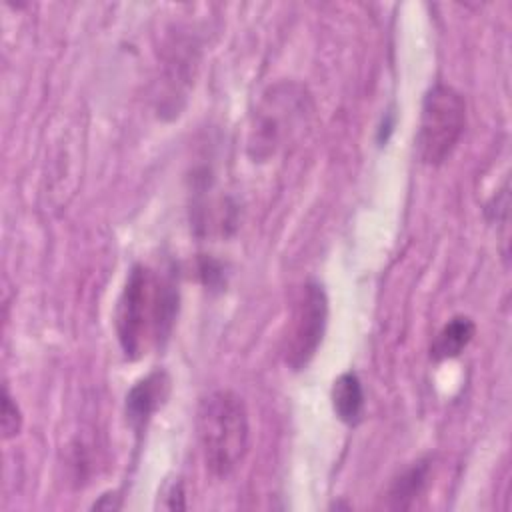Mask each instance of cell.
I'll list each match as a JSON object with an SVG mask.
<instances>
[{
  "label": "cell",
  "instance_id": "obj_7",
  "mask_svg": "<svg viewBox=\"0 0 512 512\" xmlns=\"http://www.w3.org/2000/svg\"><path fill=\"white\" fill-rule=\"evenodd\" d=\"M476 334V324L468 316H454L450 318L442 330L436 334L430 356L434 360H450L462 354V350L472 342Z\"/></svg>",
  "mask_w": 512,
  "mask_h": 512
},
{
  "label": "cell",
  "instance_id": "obj_8",
  "mask_svg": "<svg viewBox=\"0 0 512 512\" xmlns=\"http://www.w3.org/2000/svg\"><path fill=\"white\" fill-rule=\"evenodd\" d=\"M430 474V462L426 458L414 462L410 468H406L388 488V508L394 510H406L412 506V502L424 492L426 482Z\"/></svg>",
  "mask_w": 512,
  "mask_h": 512
},
{
  "label": "cell",
  "instance_id": "obj_4",
  "mask_svg": "<svg viewBox=\"0 0 512 512\" xmlns=\"http://www.w3.org/2000/svg\"><path fill=\"white\" fill-rule=\"evenodd\" d=\"M328 324V298L318 282H306L294 300L284 338V360L292 370L306 368L316 356Z\"/></svg>",
  "mask_w": 512,
  "mask_h": 512
},
{
  "label": "cell",
  "instance_id": "obj_1",
  "mask_svg": "<svg viewBox=\"0 0 512 512\" xmlns=\"http://www.w3.org/2000/svg\"><path fill=\"white\" fill-rule=\"evenodd\" d=\"M178 290L170 278L136 264L116 304V336L128 360H138L162 344L176 320Z\"/></svg>",
  "mask_w": 512,
  "mask_h": 512
},
{
  "label": "cell",
  "instance_id": "obj_9",
  "mask_svg": "<svg viewBox=\"0 0 512 512\" xmlns=\"http://www.w3.org/2000/svg\"><path fill=\"white\" fill-rule=\"evenodd\" d=\"M0 426H2V436L14 438L20 428H22V414L16 404V400L10 396L8 386L2 388V416H0Z\"/></svg>",
  "mask_w": 512,
  "mask_h": 512
},
{
  "label": "cell",
  "instance_id": "obj_2",
  "mask_svg": "<svg viewBox=\"0 0 512 512\" xmlns=\"http://www.w3.org/2000/svg\"><path fill=\"white\" fill-rule=\"evenodd\" d=\"M198 438L206 468L216 478L230 476L250 446L248 410L232 390H214L198 406Z\"/></svg>",
  "mask_w": 512,
  "mask_h": 512
},
{
  "label": "cell",
  "instance_id": "obj_5",
  "mask_svg": "<svg viewBox=\"0 0 512 512\" xmlns=\"http://www.w3.org/2000/svg\"><path fill=\"white\" fill-rule=\"evenodd\" d=\"M172 380L168 372L154 370L140 378L126 394V420L140 434L150 418L166 404Z\"/></svg>",
  "mask_w": 512,
  "mask_h": 512
},
{
  "label": "cell",
  "instance_id": "obj_3",
  "mask_svg": "<svg viewBox=\"0 0 512 512\" xmlns=\"http://www.w3.org/2000/svg\"><path fill=\"white\" fill-rule=\"evenodd\" d=\"M466 128V102L462 94L448 84H434L424 100L416 150L424 164L440 166L456 150Z\"/></svg>",
  "mask_w": 512,
  "mask_h": 512
},
{
  "label": "cell",
  "instance_id": "obj_6",
  "mask_svg": "<svg viewBox=\"0 0 512 512\" xmlns=\"http://www.w3.org/2000/svg\"><path fill=\"white\" fill-rule=\"evenodd\" d=\"M364 390L356 372H344L334 380L332 386V408L348 426H356L364 414Z\"/></svg>",
  "mask_w": 512,
  "mask_h": 512
}]
</instances>
